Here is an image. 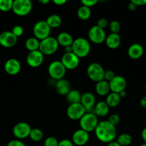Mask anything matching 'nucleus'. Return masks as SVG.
<instances>
[{
    "label": "nucleus",
    "mask_w": 146,
    "mask_h": 146,
    "mask_svg": "<svg viewBox=\"0 0 146 146\" xmlns=\"http://www.w3.org/2000/svg\"><path fill=\"white\" fill-rule=\"evenodd\" d=\"M94 133L99 141L108 144L113 142L117 136V129L115 126L112 125L107 121H102L99 122L94 131Z\"/></svg>",
    "instance_id": "f257e3e1"
},
{
    "label": "nucleus",
    "mask_w": 146,
    "mask_h": 146,
    "mask_svg": "<svg viewBox=\"0 0 146 146\" xmlns=\"http://www.w3.org/2000/svg\"><path fill=\"white\" fill-rule=\"evenodd\" d=\"M72 52L79 58H84L87 56L90 52L91 46L89 41L82 37L74 39L72 45Z\"/></svg>",
    "instance_id": "f03ea898"
},
{
    "label": "nucleus",
    "mask_w": 146,
    "mask_h": 146,
    "mask_svg": "<svg viewBox=\"0 0 146 146\" xmlns=\"http://www.w3.org/2000/svg\"><path fill=\"white\" fill-rule=\"evenodd\" d=\"M98 118L94 113L87 112L80 120V128L87 133H91L95 131L98 125Z\"/></svg>",
    "instance_id": "7ed1b4c3"
},
{
    "label": "nucleus",
    "mask_w": 146,
    "mask_h": 146,
    "mask_svg": "<svg viewBox=\"0 0 146 146\" xmlns=\"http://www.w3.org/2000/svg\"><path fill=\"white\" fill-rule=\"evenodd\" d=\"M59 44L57 38L53 36H49L40 41V50L44 56L52 55L57 52L59 48Z\"/></svg>",
    "instance_id": "20e7f679"
},
{
    "label": "nucleus",
    "mask_w": 146,
    "mask_h": 146,
    "mask_svg": "<svg viewBox=\"0 0 146 146\" xmlns=\"http://www.w3.org/2000/svg\"><path fill=\"white\" fill-rule=\"evenodd\" d=\"M104 69L99 63H92L87 68V74L90 80L94 82H100L104 80Z\"/></svg>",
    "instance_id": "39448f33"
},
{
    "label": "nucleus",
    "mask_w": 146,
    "mask_h": 146,
    "mask_svg": "<svg viewBox=\"0 0 146 146\" xmlns=\"http://www.w3.org/2000/svg\"><path fill=\"white\" fill-rule=\"evenodd\" d=\"M32 7V3L30 0H14L11 10L17 15L23 17L29 14Z\"/></svg>",
    "instance_id": "423d86ee"
},
{
    "label": "nucleus",
    "mask_w": 146,
    "mask_h": 146,
    "mask_svg": "<svg viewBox=\"0 0 146 146\" xmlns=\"http://www.w3.org/2000/svg\"><path fill=\"white\" fill-rule=\"evenodd\" d=\"M67 69L61 61H54L48 66V74L52 79L59 81L64 78Z\"/></svg>",
    "instance_id": "0eeeda50"
},
{
    "label": "nucleus",
    "mask_w": 146,
    "mask_h": 146,
    "mask_svg": "<svg viewBox=\"0 0 146 146\" xmlns=\"http://www.w3.org/2000/svg\"><path fill=\"white\" fill-rule=\"evenodd\" d=\"M51 28L49 27L46 21L41 20L35 23L33 27V34L34 37L40 41L50 36Z\"/></svg>",
    "instance_id": "6e6552de"
},
{
    "label": "nucleus",
    "mask_w": 146,
    "mask_h": 146,
    "mask_svg": "<svg viewBox=\"0 0 146 146\" xmlns=\"http://www.w3.org/2000/svg\"><path fill=\"white\" fill-rule=\"evenodd\" d=\"M106 33L104 29H100L97 25L92 27L89 29L88 38L91 42L96 44H100L104 42L106 39Z\"/></svg>",
    "instance_id": "1a4fd4ad"
},
{
    "label": "nucleus",
    "mask_w": 146,
    "mask_h": 146,
    "mask_svg": "<svg viewBox=\"0 0 146 146\" xmlns=\"http://www.w3.org/2000/svg\"><path fill=\"white\" fill-rule=\"evenodd\" d=\"M86 113L87 111L81 103L70 104L67 110V116L72 121H77V120L80 121Z\"/></svg>",
    "instance_id": "9d476101"
},
{
    "label": "nucleus",
    "mask_w": 146,
    "mask_h": 146,
    "mask_svg": "<svg viewBox=\"0 0 146 146\" xmlns=\"http://www.w3.org/2000/svg\"><path fill=\"white\" fill-rule=\"evenodd\" d=\"M31 130V128L27 123L19 122L14 125L12 132L16 138L21 141L29 136Z\"/></svg>",
    "instance_id": "9b49d317"
},
{
    "label": "nucleus",
    "mask_w": 146,
    "mask_h": 146,
    "mask_svg": "<svg viewBox=\"0 0 146 146\" xmlns=\"http://www.w3.org/2000/svg\"><path fill=\"white\" fill-rule=\"evenodd\" d=\"M61 62L67 70H74L80 64V58L73 52L64 53L62 57Z\"/></svg>",
    "instance_id": "f8f14e48"
},
{
    "label": "nucleus",
    "mask_w": 146,
    "mask_h": 146,
    "mask_svg": "<svg viewBox=\"0 0 146 146\" xmlns=\"http://www.w3.org/2000/svg\"><path fill=\"white\" fill-rule=\"evenodd\" d=\"M44 57L42 53L40 51H30L27 56V63L32 68H37L42 64Z\"/></svg>",
    "instance_id": "ddd939ff"
},
{
    "label": "nucleus",
    "mask_w": 146,
    "mask_h": 146,
    "mask_svg": "<svg viewBox=\"0 0 146 146\" xmlns=\"http://www.w3.org/2000/svg\"><path fill=\"white\" fill-rule=\"evenodd\" d=\"M109 85L111 92L119 94L125 90L127 87V81L122 76H115V77L109 82Z\"/></svg>",
    "instance_id": "4468645a"
},
{
    "label": "nucleus",
    "mask_w": 146,
    "mask_h": 146,
    "mask_svg": "<svg viewBox=\"0 0 146 146\" xmlns=\"http://www.w3.org/2000/svg\"><path fill=\"white\" fill-rule=\"evenodd\" d=\"M17 38L11 31H3L0 34V45L4 48H11L16 45Z\"/></svg>",
    "instance_id": "2eb2a0df"
},
{
    "label": "nucleus",
    "mask_w": 146,
    "mask_h": 146,
    "mask_svg": "<svg viewBox=\"0 0 146 146\" xmlns=\"http://www.w3.org/2000/svg\"><path fill=\"white\" fill-rule=\"evenodd\" d=\"M90 140L89 133L82 129H78L74 131L72 137V141L73 144L77 146H82L87 143Z\"/></svg>",
    "instance_id": "dca6fc26"
},
{
    "label": "nucleus",
    "mask_w": 146,
    "mask_h": 146,
    "mask_svg": "<svg viewBox=\"0 0 146 146\" xmlns=\"http://www.w3.org/2000/svg\"><path fill=\"white\" fill-rule=\"evenodd\" d=\"M21 66L19 61L16 58H9L4 64V70L10 76H15L21 71Z\"/></svg>",
    "instance_id": "f3484780"
},
{
    "label": "nucleus",
    "mask_w": 146,
    "mask_h": 146,
    "mask_svg": "<svg viewBox=\"0 0 146 146\" xmlns=\"http://www.w3.org/2000/svg\"><path fill=\"white\" fill-rule=\"evenodd\" d=\"M82 105L85 108L87 112H90L93 110L96 105V98L93 94L90 92H86L82 95L81 101Z\"/></svg>",
    "instance_id": "a211bd4d"
},
{
    "label": "nucleus",
    "mask_w": 146,
    "mask_h": 146,
    "mask_svg": "<svg viewBox=\"0 0 146 146\" xmlns=\"http://www.w3.org/2000/svg\"><path fill=\"white\" fill-rule=\"evenodd\" d=\"M144 54V48L140 44H133L130 46L127 50V55L130 58L134 60L139 59Z\"/></svg>",
    "instance_id": "6ab92c4d"
},
{
    "label": "nucleus",
    "mask_w": 146,
    "mask_h": 146,
    "mask_svg": "<svg viewBox=\"0 0 146 146\" xmlns=\"http://www.w3.org/2000/svg\"><path fill=\"white\" fill-rule=\"evenodd\" d=\"M106 45L111 49H115L120 46L121 44V38L118 34H111L107 36L105 39Z\"/></svg>",
    "instance_id": "aec40b11"
},
{
    "label": "nucleus",
    "mask_w": 146,
    "mask_h": 146,
    "mask_svg": "<svg viewBox=\"0 0 146 146\" xmlns=\"http://www.w3.org/2000/svg\"><path fill=\"white\" fill-rule=\"evenodd\" d=\"M55 88L57 93L62 96H67L68 93L71 91L70 82L64 78L57 81Z\"/></svg>",
    "instance_id": "412c9836"
},
{
    "label": "nucleus",
    "mask_w": 146,
    "mask_h": 146,
    "mask_svg": "<svg viewBox=\"0 0 146 146\" xmlns=\"http://www.w3.org/2000/svg\"><path fill=\"white\" fill-rule=\"evenodd\" d=\"M57 42L59 45L62 46L63 47L70 46L72 45V43L74 41V38L72 36V35L69 33L63 31V32L60 33L57 37Z\"/></svg>",
    "instance_id": "4be33fe9"
},
{
    "label": "nucleus",
    "mask_w": 146,
    "mask_h": 146,
    "mask_svg": "<svg viewBox=\"0 0 146 146\" xmlns=\"http://www.w3.org/2000/svg\"><path fill=\"white\" fill-rule=\"evenodd\" d=\"M110 111V107L107 106L105 101H100L97 103L93 108V113L95 114L97 116L104 117L108 114Z\"/></svg>",
    "instance_id": "5701e85b"
},
{
    "label": "nucleus",
    "mask_w": 146,
    "mask_h": 146,
    "mask_svg": "<svg viewBox=\"0 0 146 146\" xmlns=\"http://www.w3.org/2000/svg\"><path fill=\"white\" fill-rule=\"evenodd\" d=\"M95 91L99 96H107L110 92L109 82L104 80L97 82L95 86Z\"/></svg>",
    "instance_id": "b1692460"
},
{
    "label": "nucleus",
    "mask_w": 146,
    "mask_h": 146,
    "mask_svg": "<svg viewBox=\"0 0 146 146\" xmlns=\"http://www.w3.org/2000/svg\"><path fill=\"white\" fill-rule=\"evenodd\" d=\"M120 101H121V98L119 94L111 92L107 96L105 102L110 108H114V107H117L120 104Z\"/></svg>",
    "instance_id": "393cba45"
},
{
    "label": "nucleus",
    "mask_w": 146,
    "mask_h": 146,
    "mask_svg": "<svg viewBox=\"0 0 146 146\" xmlns=\"http://www.w3.org/2000/svg\"><path fill=\"white\" fill-rule=\"evenodd\" d=\"M40 41L35 37H30L25 41V47L29 51H37L40 48Z\"/></svg>",
    "instance_id": "a878e982"
},
{
    "label": "nucleus",
    "mask_w": 146,
    "mask_h": 146,
    "mask_svg": "<svg viewBox=\"0 0 146 146\" xmlns=\"http://www.w3.org/2000/svg\"><path fill=\"white\" fill-rule=\"evenodd\" d=\"M46 22L51 29L57 28L62 24V19L57 14H52L47 17Z\"/></svg>",
    "instance_id": "bb28decb"
},
{
    "label": "nucleus",
    "mask_w": 146,
    "mask_h": 146,
    "mask_svg": "<svg viewBox=\"0 0 146 146\" xmlns=\"http://www.w3.org/2000/svg\"><path fill=\"white\" fill-rule=\"evenodd\" d=\"M82 94L77 90H71L67 95V100L70 104L80 103Z\"/></svg>",
    "instance_id": "cd10ccee"
},
{
    "label": "nucleus",
    "mask_w": 146,
    "mask_h": 146,
    "mask_svg": "<svg viewBox=\"0 0 146 146\" xmlns=\"http://www.w3.org/2000/svg\"><path fill=\"white\" fill-rule=\"evenodd\" d=\"M77 17H78V18L80 19L85 21V20L89 19L90 18V17H91V9H90V8L84 7V6H81L77 9Z\"/></svg>",
    "instance_id": "c85d7f7f"
},
{
    "label": "nucleus",
    "mask_w": 146,
    "mask_h": 146,
    "mask_svg": "<svg viewBox=\"0 0 146 146\" xmlns=\"http://www.w3.org/2000/svg\"><path fill=\"white\" fill-rule=\"evenodd\" d=\"M132 136L128 133H122L117 137V143L121 146H128L132 143Z\"/></svg>",
    "instance_id": "c756f323"
},
{
    "label": "nucleus",
    "mask_w": 146,
    "mask_h": 146,
    "mask_svg": "<svg viewBox=\"0 0 146 146\" xmlns=\"http://www.w3.org/2000/svg\"><path fill=\"white\" fill-rule=\"evenodd\" d=\"M30 139L34 142H39L41 141L44 138V134L43 132L39 128H31V132H30L29 136Z\"/></svg>",
    "instance_id": "7c9ffc66"
},
{
    "label": "nucleus",
    "mask_w": 146,
    "mask_h": 146,
    "mask_svg": "<svg viewBox=\"0 0 146 146\" xmlns=\"http://www.w3.org/2000/svg\"><path fill=\"white\" fill-rule=\"evenodd\" d=\"M13 1L12 0H0V10L5 12L11 10Z\"/></svg>",
    "instance_id": "2f4dec72"
},
{
    "label": "nucleus",
    "mask_w": 146,
    "mask_h": 146,
    "mask_svg": "<svg viewBox=\"0 0 146 146\" xmlns=\"http://www.w3.org/2000/svg\"><path fill=\"white\" fill-rule=\"evenodd\" d=\"M109 28L113 34H118V32L120 30V24L119 21L114 20L112 21L111 22L109 23Z\"/></svg>",
    "instance_id": "473e14b6"
},
{
    "label": "nucleus",
    "mask_w": 146,
    "mask_h": 146,
    "mask_svg": "<svg viewBox=\"0 0 146 146\" xmlns=\"http://www.w3.org/2000/svg\"><path fill=\"white\" fill-rule=\"evenodd\" d=\"M59 141L56 138L53 136H50L47 138L44 141V146H58Z\"/></svg>",
    "instance_id": "72a5a7b5"
},
{
    "label": "nucleus",
    "mask_w": 146,
    "mask_h": 146,
    "mask_svg": "<svg viewBox=\"0 0 146 146\" xmlns=\"http://www.w3.org/2000/svg\"><path fill=\"white\" fill-rule=\"evenodd\" d=\"M110 123H111L112 125H113L114 126L116 127V125H118L120 121V117L119 116V115L116 113H113L111 114V115L109 116L108 120H107Z\"/></svg>",
    "instance_id": "f704fd0d"
},
{
    "label": "nucleus",
    "mask_w": 146,
    "mask_h": 146,
    "mask_svg": "<svg viewBox=\"0 0 146 146\" xmlns=\"http://www.w3.org/2000/svg\"><path fill=\"white\" fill-rule=\"evenodd\" d=\"M11 31L16 37L18 38V37L21 36L23 35V34H24V29H23L21 26L16 25L13 27L12 30Z\"/></svg>",
    "instance_id": "c9c22d12"
},
{
    "label": "nucleus",
    "mask_w": 146,
    "mask_h": 146,
    "mask_svg": "<svg viewBox=\"0 0 146 146\" xmlns=\"http://www.w3.org/2000/svg\"><path fill=\"white\" fill-rule=\"evenodd\" d=\"M115 77V72L112 70H107L104 71V81L110 82V81L113 79Z\"/></svg>",
    "instance_id": "e433bc0d"
},
{
    "label": "nucleus",
    "mask_w": 146,
    "mask_h": 146,
    "mask_svg": "<svg viewBox=\"0 0 146 146\" xmlns=\"http://www.w3.org/2000/svg\"><path fill=\"white\" fill-rule=\"evenodd\" d=\"M98 1L97 0H82L81 3L82 6L87 7L88 8H91V7H94L95 4H97Z\"/></svg>",
    "instance_id": "4c0bfd02"
},
{
    "label": "nucleus",
    "mask_w": 146,
    "mask_h": 146,
    "mask_svg": "<svg viewBox=\"0 0 146 146\" xmlns=\"http://www.w3.org/2000/svg\"><path fill=\"white\" fill-rule=\"evenodd\" d=\"M97 26L98 27H100V29H105L107 26H109L108 21H107L105 18H100V19L97 21Z\"/></svg>",
    "instance_id": "58836bf2"
},
{
    "label": "nucleus",
    "mask_w": 146,
    "mask_h": 146,
    "mask_svg": "<svg viewBox=\"0 0 146 146\" xmlns=\"http://www.w3.org/2000/svg\"><path fill=\"white\" fill-rule=\"evenodd\" d=\"M7 146H26L25 144L21 141L18 139L11 140L7 143Z\"/></svg>",
    "instance_id": "ea45409f"
},
{
    "label": "nucleus",
    "mask_w": 146,
    "mask_h": 146,
    "mask_svg": "<svg viewBox=\"0 0 146 146\" xmlns=\"http://www.w3.org/2000/svg\"><path fill=\"white\" fill-rule=\"evenodd\" d=\"M58 146H74L72 141L68 139H63L59 141Z\"/></svg>",
    "instance_id": "a19ab883"
},
{
    "label": "nucleus",
    "mask_w": 146,
    "mask_h": 146,
    "mask_svg": "<svg viewBox=\"0 0 146 146\" xmlns=\"http://www.w3.org/2000/svg\"><path fill=\"white\" fill-rule=\"evenodd\" d=\"M131 1H133L137 7H138V6H144L146 4V0H132Z\"/></svg>",
    "instance_id": "79ce46f5"
},
{
    "label": "nucleus",
    "mask_w": 146,
    "mask_h": 146,
    "mask_svg": "<svg viewBox=\"0 0 146 146\" xmlns=\"http://www.w3.org/2000/svg\"><path fill=\"white\" fill-rule=\"evenodd\" d=\"M53 3L57 6H62L67 3L66 0H53Z\"/></svg>",
    "instance_id": "37998d69"
},
{
    "label": "nucleus",
    "mask_w": 146,
    "mask_h": 146,
    "mask_svg": "<svg viewBox=\"0 0 146 146\" xmlns=\"http://www.w3.org/2000/svg\"><path fill=\"white\" fill-rule=\"evenodd\" d=\"M137 7V6H136L133 1H130V2L128 4V9L130 10V11H134L135 10H136Z\"/></svg>",
    "instance_id": "c03bdc74"
},
{
    "label": "nucleus",
    "mask_w": 146,
    "mask_h": 146,
    "mask_svg": "<svg viewBox=\"0 0 146 146\" xmlns=\"http://www.w3.org/2000/svg\"><path fill=\"white\" fill-rule=\"evenodd\" d=\"M140 104L143 108H146V96H143V98L140 99Z\"/></svg>",
    "instance_id": "a18cd8bd"
},
{
    "label": "nucleus",
    "mask_w": 146,
    "mask_h": 146,
    "mask_svg": "<svg viewBox=\"0 0 146 146\" xmlns=\"http://www.w3.org/2000/svg\"><path fill=\"white\" fill-rule=\"evenodd\" d=\"M141 137L143 141H144V143H146V127L143 130V131H142Z\"/></svg>",
    "instance_id": "49530a36"
},
{
    "label": "nucleus",
    "mask_w": 146,
    "mask_h": 146,
    "mask_svg": "<svg viewBox=\"0 0 146 146\" xmlns=\"http://www.w3.org/2000/svg\"><path fill=\"white\" fill-rule=\"evenodd\" d=\"M64 51H65V53L72 52V46H70L64 47Z\"/></svg>",
    "instance_id": "de8ad7c7"
},
{
    "label": "nucleus",
    "mask_w": 146,
    "mask_h": 146,
    "mask_svg": "<svg viewBox=\"0 0 146 146\" xmlns=\"http://www.w3.org/2000/svg\"><path fill=\"white\" fill-rule=\"evenodd\" d=\"M107 146H121V145H120L118 143H117V141H116V142L113 141V142H111L110 143L107 144Z\"/></svg>",
    "instance_id": "09e8293b"
},
{
    "label": "nucleus",
    "mask_w": 146,
    "mask_h": 146,
    "mask_svg": "<svg viewBox=\"0 0 146 146\" xmlns=\"http://www.w3.org/2000/svg\"><path fill=\"white\" fill-rule=\"evenodd\" d=\"M119 95H120V98H125V97L126 96V95H127V93H126L125 90V91H121V92H120V93H119Z\"/></svg>",
    "instance_id": "8fccbe9b"
},
{
    "label": "nucleus",
    "mask_w": 146,
    "mask_h": 146,
    "mask_svg": "<svg viewBox=\"0 0 146 146\" xmlns=\"http://www.w3.org/2000/svg\"><path fill=\"white\" fill-rule=\"evenodd\" d=\"M39 2L41 3V4H48V3H50V1H49V0H40Z\"/></svg>",
    "instance_id": "3c124183"
},
{
    "label": "nucleus",
    "mask_w": 146,
    "mask_h": 146,
    "mask_svg": "<svg viewBox=\"0 0 146 146\" xmlns=\"http://www.w3.org/2000/svg\"><path fill=\"white\" fill-rule=\"evenodd\" d=\"M140 146H146V143H143L141 144V145H140Z\"/></svg>",
    "instance_id": "603ef678"
},
{
    "label": "nucleus",
    "mask_w": 146,
    "mask_h": 146,
    "mask_svg": "<svg viewBox=\"0 0 146 146\" xmlns=\"http://www.w3.org/2000/svg\"><path fill=\"white\" fill-rule=\"evenodd\" d=\"M145 93H146V84H145Z\"/></svg>",
    "instance_id": "864d4df0"
}]
</instances>
